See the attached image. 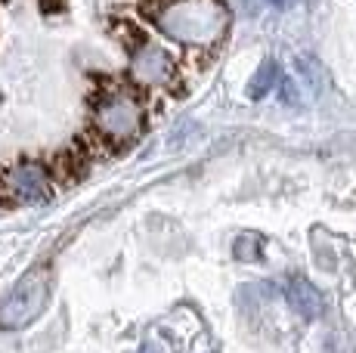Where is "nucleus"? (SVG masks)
I'll use <instances>...</instances> for the list:
<instances>
[{
	"instance_id": "obj_4",
	"label": "nucleus",
	"mask_w": 356,
	"mask_h": 353,
	"mask_svg": "<svg viewBox=\"0 0 356 353\" xmlns=\"http://www.w3.org/2000/svg\"><path fill=\"white\" fill-rule=\"evenodd\" d=\"M0 195L10 205H38L50 199V176L44 165H34V161L10 165L6 171H0Z\"/></svg>"
},
{
	"instance_id": "obj_7",
	"label": "nucleus",
	"mask_w": 356,
	"mask_h": 353,
	"mask_svg": "<svg viewBox=\"0 0 356 353\" xmlns=\"http://www.w3.org/2000/svg\"><path fill=\"white\" fill-rule=\"evenodd\" d=\"M276 81H279V65L273 63V59H266V63L257 69L254 78L248 81V97L251 99H264L266 93L276 87Z\"/></svg>"
},
{
	"instance_id": "obj_10",
	"label": "nucleus",
	"mask_w": 356,
	"mask_h": 353,
	"mask_svg": "<svg viewBox=\"0 0 356 353\" xmlns=\"http://www.w3.org/2000/svg\"><path fill=\"white\" fill-rule=\"evenodd\" d=\"M270 3H276V6H285V3H289V0H270Z\"/></svg>"
},
{
	"instance_id": "obj_9",
	"label": "nucleus",
	"mask_w": 356,
	"mask_h": 353,
	"mask_svg": "<svg viewBox=\"0 0 356 353\" xmlns=\"http://www.w3.org/2000/svg\"><path fill=\"white\" fill-rule=\"evenodd\" d=\"M140 353H164V350H161L155 341H146V344H143V347H140Z\"/></svg>"
},
{
	"instance_id": "obj_1",
	"label": "nucleus",
	"mask_w": 356,
	"mask_h": 353,
	"mask_svg": "<svg viewBox=\"0 0 356 353\" xmlns=\"http://www.w3.org/2000/svg\"><path fill=\"white\" fill-rule=\"evenodd\" d=\"M149 19L161 35L193 47L217 44L229 25V13L220 0H164Z\"/></svg>"
},
{
	"instance_id": "obj_5",
	"label": "nucleus",
	"mask_w": 356,
	"mask_h": 353,
	"mask_svg": "<svg viewBox=\"0 0 356 353\" xmlns=\"http://www.w3.org/2000/svg\"><path fill=\"white\" fill-rule=\"evenodd\" d=\"M130 72L146 87H170V81H174V59H170V53L161 44H155L152 38L143 35L130 47Z\"/></svg>"
},
{
	"instance_id": "obj_2",
	"label": "nucleus",
	"mask_w": 356,
	"mask_h": 353,
	"mask_svg": "<svg viewBox=\"0 0 356 353\" xmlns=\"http://www.w3.org/2000/svg\"><path fill=\"white\" fill-rule=\"evenodd\" d=\"M93 127L97 137L108 146H127L140 137L143 131V103L127 87H112L102 90L93 106Z\"/></svg>"
},
{
	"instance_id": "obj_6",
	"label": "nucleus",
	"mask_w": 356,
	"mask_h": 353,
	"mask_svg": "<svg viewBox=\"0 0 356 353\" xmlns=\"http://www.w3.org/2000/svg\"><path fill=\"white\" fill-rule=\"evenodd\" d=\"M285 297H289L291 310L304 319H316L323 313V295L313 288V282H307L304 276H291L285 285Z\"/></svg>"
},
{
	"instance_id": "obj_8",
	"label": "nucleus",
	"mask_w": 356,
	"mask_h": 353,
	"mask_svg": "<svg viewBox=\"0 0 356 353\" xmlns=\"http://www.w3.org/2000/svg\"><path fill=\"white\" fill-rule=\"evenodd\" d=\"M232 254L238 257L242 263H254L260 261V239L257 236H238V242H236V248H232Z\"/></svg>"
},
{
	"instance_id": "obj_3",
	"label": "nucleus",
	"mask_w": 356,
	"mask_h": 353,
	"mask_svg": "<svg viewBox=\"0 0 356 353\" xmlns=\"http://www.w3.org/2000/svg\"><path fill=\"white\" fill-rule=\"evenodd\" d=\"M47 295H50V273L47 267H38L16 285L10 297L0 304V329L19 331L25 325H31L34 319L44 313Z\"/></svg>"
}]
</instances>
